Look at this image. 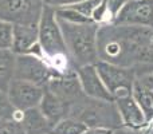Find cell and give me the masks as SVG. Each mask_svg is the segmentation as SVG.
Instances as JSON below:
<instances>
[{
    "label": "cell",
    "instance_id": "obj_1",
    "mask_svg": "<svg viewBox=\"0 0 153 134\" xmlns=\"http://www.w3.org/2000/svg\"><path fill=\"white\" fill-rule=\"evenodd\" d=\"M100 61L134 68L137 75L153 73V28L145 26L105 23L97 32ZM141 74V75H143Z\"/></svg>",
    "mask_w": 153,
    "mask_h": 134
},
{
    "label": "cell",
    "instance_id": "obj_2",
    "mask_svg": "<svg viewBox=\"0 0 153 134\" xmlns=\"http://www.w3.org/2000/svg\"><path fill=\"white\" fill-rule=\"evenodd\" d=\"M38 39L46 61L62 74L75 73L70 59L61 26L55 16V8L45 5L38 23Z\"/></svg>",
    "mask_w": 153,
    "mask_h": 134
},
{
    "label": "cell",
    "instance_id": "obj_3",
    "mask_svg": "<svg viewBox=\"0 0 153 134\" xmlns=\"http://www.w3.org/2000/svg\"><path fill=\"white\" fill-rule=\"evenodd\" d=\"M56 20L61 26L65 43L74 67L97 63L100 61L97 50V32L100 24L94 21L70 23L62 19Z\"/></svg>",
    "mask_w": 153,
    "mask_h": 134
},
{
    "label": "cell",
    "instance_id": "obj_4",
    "mask_svg": "<svg viewBox=\"0 0 153 134\" xmlns=\"http://www.w3.org/2000/svg\"><path fill=\"white\" fill-rule=\"evenodd\" d=\"M69 117L83 122L87 127L105 126L116 130L124 127L114 101L94 99L86 94L70 105Z\"/></svg>",
    "mask_w": 153,
    "mask_h": 134
},
{
    "label": "cell",
    "instance_id": "obj_5",
    "mask_svg": "<svg viewBox=\"0 0 153 134\" xmlns=\"http://www.w3.org/2000/svg\"><path fill=\"white\" fill-rule=\"evenodd\" d=\"M62 75L61 71L53 67L45 58L34 54H18L15 61L13 78L28 81L38 86L46 87L55 76Z\"/></svg>",
    "mask_w": 153,
    "mask_h": 134
},
{
    "label": "cell",
    "instance_id": "obj_6",
    "mask_svg": "<svg viewBox=\"0 0 153 134\" xmlns=\"http://www.w3.org/2000/svg\"><path fill=\"white\" fill-rule=\"evenodd\" d=\"M95 68L102 82L105 83L106 89L114 98L125 94H132L133 84L138 76L134 68L122 67L105 61H98L95 63Z\"/></svg>",
    "mask_w": 153,
    "mask_h": 134
},
{
    "label": "cell",
    "instance_id": "obj_7",
    "mask_svg": "<svg viewBox=\"0 0 153 134\" xmlns=\"http://www.w3.org/2000/svg\"><path fill=\"white\" fill-rule=\"evenodd\" d=\"M43 7L42 0H0V20L11 24L38 26Z\"/></svg>",
    "mask_w": 153,
    "mask_h": 134
},
{
    "label": "cell",
    "instance_id": "obj_8",
    "mask_svg": "<svg viewBox=\"0 0 153 134\" xmlns=\"http://www.w3.org/2000/svg\"><path fill=\"white\" fill-rule=\"evenodd\" d=\"M7 94L12 106L22 113L24 110L39 106L45 94V87L38 86L28 81L13 78L8 86Z\"/></svg>",
    "mask_w": 153,
    "mask_h": 134
},
{
    "label": "cell",
    "instance_id": "obj_9",
    "mask_svg": "<svg viewBox=\"0 0 153 134\" xmlns=\"http://www.w3.org/2000/svg\"><path fill=\"white\" fill-rule=\"evenodd\" d=\"M111 23L153 28V0H128Z\"/></svg>",
    "mask_w": 153,
    "mask_h": 134
},
{
    "label": "cell",
    "instance_id": "obj_10",
    "mask_svg": "<svg viewBox=\"0 0 153 134\" xmlns=\"http://www.w3.org/2000/svg\"><path fill=\"white\" fill-rule=\"evenodd\" d=\"M11 50L18 54H34L45 58L38 39V26L12 24V46ZM46 59V58H45Z\"/></svg>",
    "mask_w": 153,
    "mask_h": 134
},
{
    "label": "cell",
    "instance_id": "obj_11",
    "mask_svg": "<svg viewBox=\"0 0 153 134\" xmlns=\"http://www.w3.org/2000/svg\"><path fill=\"white\" fill-rule=\"evenodd\" d=\"M75 71L82 90L87 97L101 101H114V97L106 89L105 83L101 79L100 74L95 68V64H86V66L76 67Z\"/></svg>",
    "mask_w": 153,
    "mask_h": 134
},
{
    "label": "cell",
    "instance_id": "obj_12",
    "mask_svg": "<svg viewBox=\"0 0 153 134\" xmlns=\"http://www.w3.org/2000/svg\"><path fill=\"white\" fill-rule=\"evenodd\" d=\"M116 107L120 113L124 127L129 130H140L148 124L141 106L134 99L133 94H125L114 98Z\"/></svg>",
    "mask_w": 153,
    "mask_h": 134
},
{
    "label": "cell",
    "instance_id": "obj_13",
    "mask_svg": "<svg viewBox=\"0 0 153 134\" xmlns=\"http://www.w3.org/2000/svg\"><path fill=\"white\" fill-rule=\"evenodd\" d=\"M39 109L51 124V126H54L61 119L69 117V105L48 89H45V94L39 103Z\"/></svg>",
    "mask_w": 153,
    "mask_h": 134
},
{
    "label": "cell",
    "instance_id": "obj_14",
    "mask_svg": "<svg viewBox=\"0 0 153 134\" xmlns=\"http://www.w3.org/2000/svg\"><path fill=\"white\" fill-rule=\"evenodd\" d=\"M19 121L23 126L24 134H50L53 127L40 111L39 106L22 111L19 115Z\"/></svg>",
    "mask_w": 153,
    "mask_h": 134
},
{
    "label": "cell",
    "instance_id": "obj_15",
    "mask_svg": "<svg viewBox=\"0 0 153 134\" xmlns=\"http://www.w3.org/2000/svg\"><path fill=\"white\" fill-rule=\"evenodd\" d=\"M16 54L11 48H0V90L7 91L15 73Z\"/></svg>",
    "mask_w": 153,
    "mask_h": 134
},
{
    "label": "cell",
    "instance_id": "obj_16",
    "mask_svg": "<svg viewBox=\"0 0 153 134\" xmlns=\"http://www.w3.org/2000/svg\"><path fill=\"white\" fill-rule=\"evenodd\" d=\"M134 99L141 106L144 114H145L148 122L153 118V90L143 84L138 79H136L134 84H133V91H132Z\"/></svg>",
    "mask_w": 153,
    "mask_h": 134
},
{
    "label": "cell",
    "instance_id": "obj_17",
    "mask_svg": "<svg viewBox=\"0 0 153 134\" xmlns=\"http://www.w3.org/2000/svg\"><path fill=\"white\" fill-rule=\"evenodd\" d=\"M86 129L87 126L83 122L73 117H66L51 127L50 134H82Z\"/></svg>",
    "mask_w": 153,
    "mask_h": 134
},
{
    "label": "cell",
    "instance_id": "obj_18",
    "mask_svg": "<svg viewBox=\"0 0 153 134\" xmlns=\"http://www.w3.org/2000/svg\"><path fill=\"white\" fill-rule=\"evenodd\" d=\"M20 111L12 106L7 91L0 90V118H19Z\"/></svg>",
    "mask_w": 153,
    "mask_h": 134
},
{
    "label": "cell",
    "instance_id": "obj_19",
    "mask_svg": "<svg viewBox=\"0 0 153 134\" xmlns=\"http://www.w3.org/2000/svg\"><path fill=\"white\" fill-rule=\"evenodd\" d=\"M0 134H24L19 118H0Z\"/></svg>",
    "mask_w": 153,
    "mask_h": 134
},
{
    "label": "cell",
    "instance_id": "obj_20",
    "mask_svg": "<svg viewBox=\"0 0 153 134\" xmlns=\"http://www.w3.org/2000/svg\"><path fill=\"white\" fill-rule=\"evenodd\" d=\"M101 3V0H82L79 3H75L73 5H69V7L74 8L75 11H78L79 13H82L83 16L91 19V15L94 12V10L98 7V4Z\"/></svg>",
    "mask_w": 153,
    "mask_h": 134
},
{
    "label": "cell",
    "instance_id": "obj_21",
    "mask_svg": "<svg viewBox=\"0 0 153 134\" xmlns=\"http://www.w3.org/2000/svg\"><path fill=\"white\" fill-rule=\"evenodd\" d=\"M12 46V24L0 20V48H11Z\"/></svg>",
    "mask_w": 153,
    "mask_h": 134
},
{
    "label": "cell",
    "instance_id": "obj_22",
    "mask_svg": "<svg viewBox=\"0 0 153 134\" xmlns=\"http://www.w3.org/2000/svg\"><path fill=\"white\" fill-rule=\"evenodd\" d=\"M128 0H105L106 7H108V12L110 16V21H113L116 19V16L118 15V12L122 10Z\"/></svg>",
    "mask_w": 153,
    "mask_h": 134
},
{
    "label": "cell",
    "instance_id": "obj_23",
    "mask_svg": "<svg viewBox=\"0 0 153 134\" xmlns=\"http://www.w3.org/2000/svg\"><path fill=\"white\" fill-rule=\"evenodd\" d=\"M45 5H50L53 8H61V7H69L75 3H79L82 0H42Z\"/></svg>",
    "mask_w": 153,
    "mask_h": 134
},
{
    "label": "cell",
    "instance_id": "obj_24",
    "mask_svg": "<svg viewBox=\"0 0 153 134\" xmlns=\"http://www.w3.org/2000/svg\"><path fill=\"white\" fill-rule=\"evenodd\" d=\"M82 134H116V129L105 126H91L87 127Z\"/></svg>",
    "mask_w": 153,
    "mask_h": 134
},
{
    "label": "cell",
    "instance_id": "obj_25",
    "mask_svg": "<svg viewBox=\"0 0 153 134\" xmlns=\"http://www.w3.org/2000/svg\"><path fill=\"white\" fill-rule=\"evenodd\" d=\"M137 79L141 82L143 84H145L146 87L153 90V73H146V74H143V75L137 76Z\"/></svg>",
    "mask_w": 153,
    "mask_h": 134
}]
</instances>
